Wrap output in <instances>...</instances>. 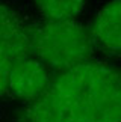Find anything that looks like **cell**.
I'll list each match as a JSON object with an SVG mask.
<instances>
[{
  "mask_svg": "<svg viewBox=\"0 0 121 122\" xmlns=\"http://www.w3.org/2000/svg\"><path fill=\"white\" fill-rule=\"evenodd\" d=\"M41 122H121V68L85 60L64 69L24 110Z\"/></svg>",
  "mask_w": 121,
  "mask_h": 122,
  "instance_id": "obj_1",
  "label": "cell"
},
{
  "mask_svg": "<svg viewBox=\"0 0 121 122\" xmlns=\"http://www.w3.org/2000/svg\"><path fill=\"white\" fill-rule=\"evenodd\" d=\"M32 54L47 68L64 71L92 59L91 33L74 20H47L30 27Z\"/></svg>",
  "mask_w": 121,
  "mask_h": 122,
  "instance_id": "obj_2",
  "label": "cell"
},
{
  "mask_svg": "<svg viewBox=\"0 0 121 122\" xmlns=\"http://www.w3.org/2000/svg\"><path fill=\"white\" fill-rule=\"evenodd\" d=\"M47 66L38 57L26 56L12 62L9 68L8 92L23 101H33L45 92L50 84Z\"/></svg>",
  "mask_w": 121,
  "mask_h": 122,
  "instance_id": "obj_3",
  "label": "cell"
},
{
  "mask_svg": "<svg viewBox=\"0 0 121 122\" xmlns=\"http://www.w3.org/2000/svg\"><path fill=\"white\" fill-rule=\"evenodd\" d=\"M0 54L11 63L32 54L30 27L5 3H0Z\"/></svg>",
  "mask_w": 121,
  "mask_h": 122,
  "instance_id": "obj_4",
  "label": "cell"
},
{
  "mask_svg": "<svg viewBox=\"0 0 121 122\" xmlns=\"http://www.w3.org/2000/svg\"><path fill=\"white\" fill-rule=\"evenodd\" d=\"M94 45L103 51L121 56V0H109L95 14L91 29Z\"/></svg>",
  "mask_w": 121,
  "mask_h": 122,
  "instance_id": "obj_5",
  "label": "cell"
},
{
  "mask_svg": "<svg viewBox=\"0 0 121 122\" xmlns=\"http://www.w3.org/2000/svg\"><path fill=\"white\" fill-rule=\"evenodd\" d=\"M45 20H74L82 14L86 0H33Z\"/></svg>",
  "mask_w": 121,
  "mask_h": 122,
  "instance_id": "obj_6",
  "label": "cell"
},
{
  "mask_svg": "<svg viewBox=\"0 0 121 122\" xmlns=\"http://www.w3.org/2000/svg\"><path fill=\"white\" fill-rule=\"evenodd\" d=\"M11 62L0 54V97L8 93V80H9V68Z\"/></svg>",
  "mask_w": 121,
  "mask_h": 122,
  "instance_id": "obj_7",
  "label": "cell"
}]
</instances>
